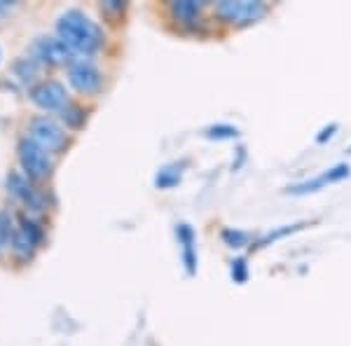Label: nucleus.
<instances>
[{"mask_svg":"<svg viewBox=\"0 0 351 346\" xmlns=\"http://www.w3.org/2000/svg\"><path fill=\"white\" fill-rule=\"evenodd\" d=\"M56 33L73 52L77 54H94L104 45V31L92 16L80 10H68L56 21Z\"/></svg>","mask_w":351,"mask_h":346,"instance_id":"nucleus-1","label":"nucleus"},{"mask_svg":"<svg viewBox=\"0 0 351 346\" xmlns=\"http://www.w3.org/2000/svg\"><path fill=\"white\" fill-rule=\"evenodd\" d=\"M19 164L21 169L26 171L28 178H36V180H45L52 175V169H54V162H52V155H49L45 147H40L31 136L19 140Z\"/></svg>","mask_w":351,"mask_h":346,"instance_id":"nucleus-2","label":"nucleus"},{"mask_svg":"<svg viewBox=\"0 0 351 346\" xmlns=\"http://www.w3.org/2000/svg\"><path fill=\"white\" fill-rule=\"evenodd\" d=\"M216 12L230 24L246 26L263 19L267 8L260 0H220V3H216Z\"/></svg>","mask_w":351,"mask_h":346,"instance_id":"nucleus-3","label":"nucleus"},{"mask_svg":"<svg viewBox=\"0 0 351 346\" xmlns=\"http://www.w3.org/2000/svg\"><path fill=\"white\" fill-rule=\"evenodd\" d=\"M28 132H31V138L36 140L40 147H45L49 155L61 152L66 147V143H68L66 132L52 120V117H47V115L33 117L31 124H28Z\"/></svg>","mask_w":351,"mask_h":346,"instance_id":"nucleus-4","label":"nucleus"},{"mask_svg":"<svg viewBox=\"0 0 351 346\" xmlns=\"http://www.w3.org/2000/svg\"><path fill=\"white\" fill-rule=\"evenodd\" d=\"M33 56L40 64L47 66H61V64H73V49L61 40L59 36H40L33 42Z\"/></svg>","mask_w":351,"mask_h":346,"instance_id":"nucleus-5","label":"nucleus"},{"mask_svg":"<svg viewBox=\"0 0 351 346\" xmlns=\"http://www.w3.org/2000/svg\"><path fill=\"white\" fill-rule=\"evenodd\" d=\"M68 82L80 94H96L101 89V84H104V75L92 61L77 59L68 66Z\"/></svg>","mask_w":351,"mask_h":346,"instance_id":"nucleus-6","label":"nucleus"},{"mask_svg":"<svg viewBox=\"0 0 351 346\" xmlns=\"http://www.w3.org/2000/svg\"><path fill=\"white\" fill-rule=\"evenodd\" d=\"M31 101L36 103L38 108L47 112H54V110H64V108L71 103L68 101V92L66 87L61 84L59 80H45V82H38L36 87L31 89Z\"/></svg>","mask_w":351,"mask_h":346,"instance_id":"nucleus-7","label":"nucleus"},{"mask_svg":"<svg viewBox=\"0 0 351 346\" xmlns=\"http://www.w3.org/2000/svg\"><path fill=\"white\" fill-rule=\"evenodd\" d=\"M351 169L347 166V164H337V166L328 169V171H324L321 175H316V178L311 180H304V183H298L293 187H286L288 195H295V197H302V195H311V192H319L324 190L326 185H332V183H339V180L349 178Z\"/></svg>","mask_w":351,"mask_h":346,"instance_id":"nucleus-8","label":"nucleus"},{"mask_svg":"<svg viewBox=\"0 0 351 346\" xmlns=\"http://www.w3.org/2000/svg\"><path fill=\"white\" fill-rule=\"evenodd\" d=\"M8 190H10V195L16 197L19 201H24L28 208H33V211H43V208H45V197L31 183H28V178L24 173L10 171Z\"/></svg>","mask_w":351,"mask_h":346,"instance_id":"nucleus-9","label":"nucleus"},{"mask_svg":"<svg viewBox=\"0 0 351 346\" xmlns=\"http://www.w3.org/2000/svg\"><path fill=\"white\" fill-rule=\"evenodd\" d=\"M40 239H43L40 227L33 223V220H24L21 230H16V234H14L12 248H14V253L19 255V258H28V255L36 251V246L40 243Z\"/></svg>","mask_w":351,"mask_h":346,"instance_id":"nucleus-10","label":"nucleus"},{"mask_svg":"<svg viewBox=\"0 0 351 346\" xmlns=\"http://www.w3.org/2000/svg\"><path fill=\"white\" fill-rule=\"evenodd\" d=\"M176 234H178L180 243H183V262L188 267V274H195L197 271V255H195V232H192L190 225L180 223L176 227Z\"/></svg>","mask_w":351,"mask_h":346,"instance_id":"nucleus-11","label":"nucleus"},{"mask_svg":"<svg viewBox=\"0 0 351 346\" xmlns=\"http://www.w3.org/2000/svg\"><path fill=\"white\" fill-rule=\"evenodd\" d=\"M202 10H204V5L197 3V0H178V3L171 5V14L180 21V24H188V26H192L195 21H199Z\"/></svg>","mask_w":351,"mask_h":346,"instance_id":"nucleus-12","label":"nucleus"},{"mask_svg":"<svg viewBox=\"0 0 351 346\" xmlns=\"http://www.w3.org/2000/svg\"><path fill=\"white\" fill-rule=\"evenodd\" d=\"M14 75L19 77L21 82H33L38 75H40V61L38 59H19L14 64Z\"/></svg>","mask_w":351,"mask_h":346,"instance_id":"nucleus-13","label":"nucleus"},{"mask_svg":"<svg viewBox=\"0 0 351 346\" xmlns=\"http://www.w3.org/2000/svg\"><path fill=\"white\" fill-rule=\"evenodd\" d=\"M14 234H16V230L12 225V215L8 211H0V248L12 246Z\"/></svg>","mask_w":351,"mask_h":346,"instance_id":"nucleus-14","label":"nucleus"},{"mask_svg":"<svg viewBox=\"0 0 351 346\" xmlns=\"http://www.w3.org/2000/svg\"><path fill=\"white\" fill-rule=\"evenodd\" d=\"M61 117H64V122L68 124V127L77 129L84 122V110L75 103H68L64 110H61Z\"/></svg>","mask_w":351,"mask_h":346,"instance_id":"nucleus-15","label":"nucleus"},{"mask_svg":"<svg viewBox=\"0 0 351 346\" xmlns=\"http://www.w3.org/2000/svg\"><path fill=\"white\" fill-rule=\"evenodd\" d=\"M208 138H216V140H228V138H237L239 136V129L230 127V124H216V127L206 129Z\"/></svg>","mask_w":351,"mask_h":346,"instance_id":"nucleus-16","label":"nucleus"},{"mask_svg":"<svg viewBox=\"0 0 351 346\" xmlns=\"http://www.w3.org/2000/svg\"><path fill=\"white\" fill-rule=\"evenodd\" d=\"M223 239H225V243H228L230 248H241V246H246L248 234H246V232H239V230H225Z\"/></svg>","mask_w":351,"mask_h":346,"instance_id":"nucleus-17","label":"nucleus"},{"mask_svg":"<svg viewBox=\"0 0 351 346\" xmlns=\"http://www.w3.org/2000/svg\"><path fill=\"white\" fill-rule=\"evenodd\" d=\"M171 169H173V166H167V169H162V171L157 173V178H155L157 187L167 190V187H173L176 183H178V180H180V173H171Z\"/></svg>","mask_w":351,"mask_h":346,"instance_id":"nucleus-18","label":"nucleus"},{"mask_svg":"<svg viewBox=\"0 0 351 346\" xmlns=\"http://www.w3.org/2000/svg\"><path fill=\"white\" fill-rule=\"evenodd\" d=\"M232 279H234V283H246V279H248V267H246V260H234L232 262Z\"/></svg>","mask_w":351,"mask_h":346,"instance_id":"nucleus-19","label":"nucleus"},{"mask_svg":"<svg viewBox=\"0 0 351 346\" xmlns=\"http://www.w3.org/2000/svg\"><path fill=\"white\" fill-rule=\"evenodd\" d=\"M295 230H300V225H286V227H281V230H276V232H269V234L265 236L263 241H260V246H267L269 241H276V239H281V236L291 234V232H295Z\"/></svg>","mask_w":351,"mask_h":346,"instance_id":"nucleus-20","label":"nucleus"},{"mask_svg":"<svg viewBox=\"0 0 351 346\" xmlns=\"http://www.w3.org/2000/svg\"><path fill=\"white\" fill-rule=\"evenodd\" d=\"M337 132V124H330V127H326L324 132H321V136L316 140H319V143H326V140H330L332 138V134Z\"/></svg>","mask_w":351,"mask_h":346,"instance_id":"nucleus-21","label":"nucleus"}]
</instances>
